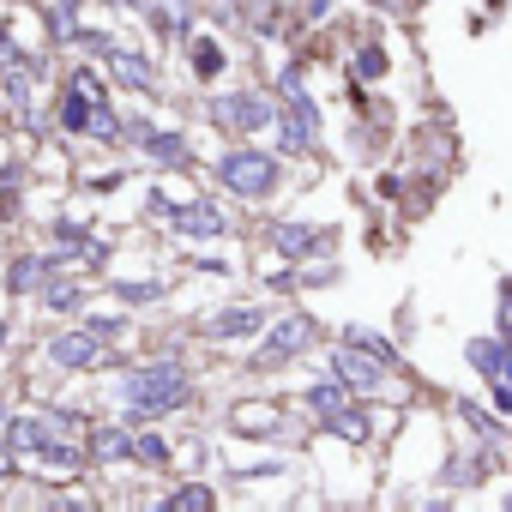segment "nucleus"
Segmentation results:
<instances>
[{"mask_svg":"<svg viewBox=\"0 0 512 512\" xmlns=\"http://www.w3.org/2000/svg\"><path fill=\"white\" fill-rule=\"evenodd\" d=\"M127 398H133V410H145V416L175 410V404H187V374H181V368H145V374L127 380Z\"/></svg>","mask_w":512,"mask_h":512,"instance_id":"f257e3e1","label":"nucleus"},{"mask_svg":"<svg viewBox=\"0 0 512 512\" xmlns=\"http://www.w3.org/2000/svg\"><path fill=\"white\" fill-rule=\"evenodd\" d=\"M223 181H229L235 193H272L278 163L260 157V151H229V157H223Z\"/></svg>","mask_w":512,"mask_h":512,"instance_id":"f03ea898","label":"nucleus"},{"mask_svg":"<svg viewBox=\"0 0 512 512\" xmlns=\"http://www.w3.org/2000/svg\"><path fill=\"white\" fill-rule=\"evenodd\" d=\"M332 368H338V380H350V386H362V392L386 380V362H380V356H362V350H338Z\"/></svg>","mask_w":512,"mask_h":512,"instance_id":"7ed1b4c3","label":"nucleus"},{"mask_svg":"<svg viewBox=\"0 0 512 512\" xmlns=\"http://www.w3.org/2000/svg\"><path fill=\"white\" fill-rule=\"evenodd\" d=\"M284 145L290 151H302V145H314V103L290 85V109H284Z\"/></svg>","mask_w":512,"mask_h":512,"instance_id":"20e7f679","label":"nucleus"},{"mask_svg":"<svg viewBox=\"0 0 512 512\" xmlns=\"http://www.w3.org/2000/svg\"><path fill=\"white\" fill-rule=\"evenodd\" d=\"M308 332H314V326H308V320H284V326H278V332H272V350H266V356H260V362H278V356H296V350H302V344H308Z\"/></svg>","mask_w":512,"mask_h":512,"instance_id":"39448f33","label":"nucleus"},{"mask_svg":"<svg viewBox=\"0 0 512 512\" xmlns=\"http://www.w3.org/2000/svg\"><path fill=\"white\" fill-rule=\"evenodd\" d=\"M55 362H67V368H79V362H91L97 356V338H85V332H67V338H55V350H49Z\"/></svg>","mask_w":512,"mask_h":512,"instance_id":"423d86ee","label":"nucleus"},{"mask_svg":"<svg viewBox=\"0 0 512 512\" xmlns=\"http://www.w3.org/2000/svg\"><path fill=\"white\" fill-rule=\"evenodd\" d=\"M253 326H260V314H247V308H235V314H217V320H211L205 332H211V338H235V332L247 338Z\"/></svg>","mask_w":512,"mask_h":512,"instance_id":"0eeeda50","label":"nucleus"},{"mask_svg":"<svg viewBox=\"0 0 512 512\" xmlns=\"http://www.w3.org/2000/svg\"><path fill=\"white\" fill-rule=\"evenodd\" d=\"M109 55H115V73H121L127 85H145V79H151V67H145L139 55H127V49H109Z\"/></svg>","mask_w":512,"mask_h":512,"instance_id":"6e6552de","label":"nucleus"},{"mask_svg":"<svg viewBox=\"0 0 512 512\" xmlns=\"http://www.w3.org/2000/svg\"><path fill=\"white\" fill-rule=\"evenodd\" d=\"M181 223H187L193 235H217V229H223V217H217L211 205H193V211H181Z\"/></svg>","mask_w":512,"mask_h":512,"instance_id":"1a4fd4ad","label":"nucleus"},{"mask_svg":"<svg viewBox=\"0 0 512 512\" xmlns=\"http://www.w3.org/2000/svg\"><path fill=\"white\" fill-rule=\"evenodd\" d=\"M278 247H284V253H308V247H314V229H302V223H284V229H278Z\"/></svg>","mask_w":512,"mask_h":512,"instance_id":"9d476101","label":"nucleus"},{"mask_svg":"<svg viewBox=\"0 0 512 512\" xmlns=\"http://www.w3.org/2000/svg\"><path fill=\"white\" fill-rule=\"evenodd\" d=\"M91 452L97 458H121V452H133V440H121L115 428H103V434H91Z\"/></svg>","mask_w":512,"mask_h":512,"instance_id":"9b49d317","label":"nucleus"},{"mask_svg":"<svg viewBox=\"0 0 512 512\" xmlns=\"http://www.w3.org/2000/svg\"><path fill=\"white\" fill-rule=\"evenodd\" d=\"M169 506H175V512H205V506H211V494H205V488H181Z\"/></svg>","mask_w":512,"mask_h":512,"instance_id":"f8f14e48","label":"nucleus"},{"mask_svg":"<svg viewBox=\"0 0 512 512\" xmlns=\"http://www.w3.org/2000/svg\"><path fill=\"white\" fill-rule=\"evenodd\" d=\"M229 121H241V127H260V121H266V103H229Z\"/></svg>","mask_w":512,"mask_h":512,"instance_id":"ddd939ff","label":"nucleus"},{"mask_svg":"<svg viewBox=\"0 0 512 512\" xmlns=\"http://www.w3.org/2000/svg\"><path fill=\"white\" fill-rule=\"evenodd\" d=\"M151 157H157V163H181V139H175V133L151 139Z\"/></svg>","mask_w":512,"mask_h":512,"instance_id":"4468645a","label":"nucleus"},{"mask_svg":"<svg viewBox=\"0 0 512 512\" xmlns=\"http://www.w3.org/2000/svg\"><path fill=\"white\" fill-rule=\"evenodd\" d=\"M133 458H151V464H163V440H157V434H139V440H133Z\"/></svg>","mask_w":512,"mask_h":512,"instance_id":"2eb2a0df","label":"nucleus"},{"mask_svg":"<svg viewBox=\"0 0 512 512\" xmlns=\"http://www.w3.org/2000/svg\"><path fill=\"white\" fill-rule=\"evenodd\" d=\"M193 49H199V55H193V67H199V73H217V67H223V61H217V49H211V43H193Z\"/></svg>","mask_w":512,"mask_h":512,"instance_id":"dca6fc26","label":"nucleus"},{"mask_svg":"<svg viewBox=\"0 0 512 512\" xmlns=\"http://www.w3.org/2000/svg\"><path fill=\"white\" fill-rule=\"evenodd\" d=\"M37 272H43L37 260H25V266H13V290H25V284H37Z\"/></svg>","mask_w":512,"mask_h":512,"instance_id":"f3484780","label":"nucleus"},{"mask_svg":"<svg viewBox=\"0 0 512 512\" xmlns=\"http://www.w3.org/2000/svg\"><path fill=\"white\" fill-rule=\"evenodd\" d=\"M7 470H13V458H7V446H0V476H7Z\"/></svg>","mask_w":512,"mask_h":512,"instance_id":"a211bd4d","label":"nucleus"}]
</instances>
